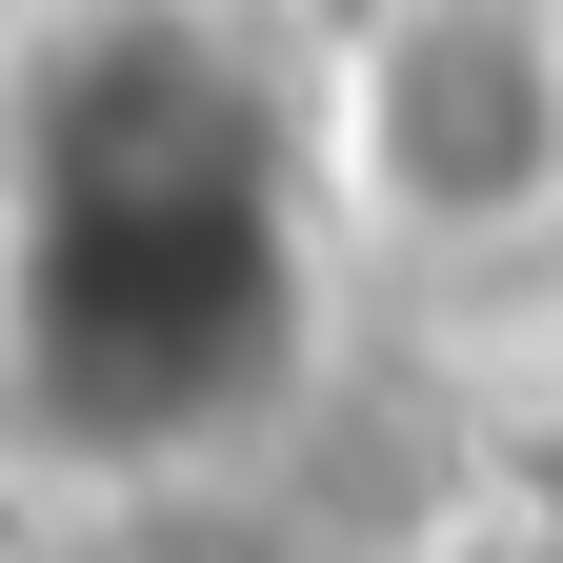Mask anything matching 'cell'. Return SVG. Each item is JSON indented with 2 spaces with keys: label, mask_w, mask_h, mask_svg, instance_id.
<instances>
[{
  "label": "cell",
  "mask_w": 563,
  "mask_h": 563,
  "mask_svg": "<svg viewBox=\"0 0 563 563\" xmlns=\"http://www.w3.org/2000/svg\"><path fill=\"white\" fill-rule=\"evenodd\" d=\"M342 181L383 201V222L422 242H483L523 222V201H563V21L543 0H402V21H363V60H342Z\"/></svg>",
  "instance_id": "cell-1"
}]
</instances>
